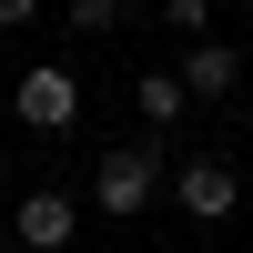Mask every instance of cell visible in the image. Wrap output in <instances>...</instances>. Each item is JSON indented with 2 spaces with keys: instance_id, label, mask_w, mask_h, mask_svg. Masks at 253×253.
<instances>
[{
  "instance_id": "6da1fadb",
  "label": "cell",
  "mask_w": 253,
  "mask_h": 253,
  "mask_svg": "<svg viewBox=\"0 0 253 253\" xmlns=\"http://www.w3.org/2000/svg\"><path fill=\"white\" fill-rule=\"evenodd\" d=\"M152 182H162V142H112L91 172V203L101 213H152Z\"/></svg>"
},
{
  "instance_id": "7a4b0ae2",
  "label": "cell",
  "mask_w": 253,
  "mask_h": 253,
  "mask_svg": "<svg viewBox=\"0 0 253 253\" xmlns=\"http://www.w3.org/2000/svg\"><path fill=\"white\" fill-rule=\"evenodd\" d=\"M10 112L31 122V132H71L81 122V81L61 71V61H31V71L10 81Z\"/></svg>"
},
{
  "instance_id": "3957f363",
  "label": "cell",
  "mask_w": 253,
  "mask_h": 253,
  "mask_svg": "<svg viewBox=\"0 0 253 253\" xmlns=\"http://www.w3.org/2000/svg\"><path fill=\"white\" fill-rule=\"evenodd\" d=\"M172 203H182L193 223H223V213L243 203V172H233L223 152H203V162H182V172H172Z\"/></svg>"
},
{
  "instance_id": "277c9868",
  "label": "cell",
  "mask_w": 253,
  "mask_h": 253,
  "mask_svg": "<svg viewBox=\"0 0 253 253\" xmlns=\"http://www.w3.org/2000/svg\"><path fill=\"white\" fill-rule=\"evenodd\" d=\"M71 193H51V182H41V193H20V213H10V233L31 243V253H71Z\"/></svg>"
},
{
  "instance_id": "5b68a950",
  "label": "cell",
  "mask_w": 253,
  "mask_h": 253,
  "mask_svg": "<svg viewBox=\"0 0 253 253\" xmlns=\"http://www.w3.org/2000/svg\"><path fill=\"white\" fill-rule=\"evenodd\" d=\"M172 71H182V91H193V101H233V81H243V61L223 51V41H193V51H182Z\"/></svg>"
},
{
  "instance_id": "8992f818",
  "label": "cell",
  "mask_w": 253,
  "mask_h": 253,
  "mask_svg": "<svg viewBox=\"0 0 253 253\" xmlns=\"http://www.w3.org/2000/svg\"><path fill=\"white\" fill-rule=\"evenodd\" d=\"M132 101H142V122H152V132H172V122L193 112V91H182V71H142V81H132Z\"/></svg>"
},
{
  "instance_id": "52a82bcc",
  "label": "cell",
  "mask_w": 253,
  "mask_h": 253,
  "mask_svg": "<svg viewBox=\"0 0 253 253\" xmlns=\"http://www.w3.org/2000/svg\"><path fill=\"white\" fill-rule=\"evenodd\" d=\"M203 20H213V0H162V31H182V41H203Z\"/></svg>"
},
{
  "instance_id": "ba28073f",
  "label": "cell",
  "mask_w": 253,
  "mask_h": 253,
  "mask_svg": "<svg viewBox=\"0 0 253 253\" xmlns=\"http://www.w3.org/2000/svg\"><path fill=\"white\" fill-rule=\"evenodd\" d=\"M122 20V0H71V31H112Z\"/></svg>"
},
{
  "instance_id": "9c48e42d",
  "label": "cell",
  "mask_w": 253,
  "mask_h": 253,
  "mask_svg": "<svg viewBox=\"0 0 253 253\" xmlns=\"http://www.w3.org/2000/svg\"><path fill=\"white\" fill-rule=\"evenodd\" d=\"M41 20V0H0V31H31Z\"/></svg>"
}]
</instances>
